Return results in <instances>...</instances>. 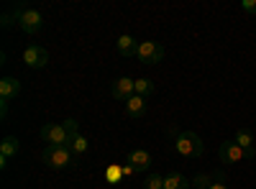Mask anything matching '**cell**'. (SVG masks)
I'll return each instance as SVG.
<instances>
[{"mask_svg": "<svg viewBox=\"0 0 256 189\" xmlns=\"http://www.w3.org/2000/svg\"><path fill=\"white\" fill-rule=\"evenodd\" d=\"M20 92V82L16 77H3L0 79V100H13Z\"/></svg>", "mask_w": 256, "mask_h": 189, "instance_id": "30bf717a", "label": "cell"}, {"mask_svg": "<svg viewBox=\"0 0 256 189\" xmlns=\"http://www.w3.org/2000/svg\"><path fill=\"white\" fill-rule=\"evenodd\" d=\"M154 82L152 79H136V95L138 97H148V95H154Z\"/></svg>", "mask_w": 256, "mask_h": 189, "instance_id": "2e32d148", "label": "cell"}, {"mask_svg": "<svg viewBox=\"0 0 256 189\" xmlns=\"http://www.w3.org/2000/svg\"><path fill=\"white\" fill-rule=\"evenodd\" d=\"M174 151H177L180 156H184V159H198V156H202L205 146H202V141H200L198 133L184 131V133H180L177 141H174Z\"/></svg>", "mask_w": 256, "mask_h": 189, "instance_id": "6da1fadb", "label": "cell"}, {"mask_svg": "<svg viewBox=\"0 0 256 189\" xmlns=\"http://www.w3.org/2000/svg\"><path fill=\"white\" fill-rule=\"evenodd\" d=\"M195 187L198 189H208L210 187V177H205V174L202 177H195Z\"/></svg>", "mask_w": 256, "mask_h": 189, "instance_id": "ffe728a7", "label": "cell"}, {"mask_svg": "<svg viewBox=\"0 0 256 189\" xmlns=\"http://www.w3.org/2000/svg\"><path fill=\"white\" fill-rule=\"evenodd\" d=\"M38 136L44 138L49 146H70V136H67V131H64L62 123H46V125H41Z\"/></svg>", "mask_w": 256, "mask_h": 189, "instance_id": "277c9868", "label": "cell"}, {"mask_svg": "<svg viewBox=\"0 0 256 189\" xmlns=\"http://www.w3.org/2000/svg\"><path fill=\"white\" fill-rule=\"evenodd\" d=\"M134 172H136V169H134V166H131V164H128V166H123V177H131Z\"/></svg>", "mask_w": 256, "mask_h": 189, "instance_id": "cb8c5ba5", "label": "cell"}, {"mask_svg": "<svg viewBox=\"0 0 256 189\" xmlns=\"http://www.w3.org/2000/svg\"><path fill=\"white\" fill-rule=\"evenodd\" d=\"M164 189H190V182L180 172H172V174L164 177Z\"/></svg>", "mask_w": 256, "mask_h": 189, "instance_id": "4fadbf2b", "label": "cell"}, {"mask_svg": "<svg viewBox=\"0 0 256 189\" xmlns=\"http://www.w3.org/2000/svg\"><path fill=\"white\" fill-rule=\"evenodd\" d=\"M241 159H246V151L241 149L236 141L220 143V161H223V164H238Z\"/></svg>", "mask_w": 256, "mask_h": 189, "instance_id": "ba28073f", "label": "cell"}, {"mask_svg": "<svg viewBox=\"0 0 256 189\" xmlns=\"http://www.w3.org/2000/svg\"><path fill=\"white\" fill-rule=\"evenodd\" d=\"M241 8H244L246 13H251V15H254V13H256V0H244Z\"/></svg>", "mask_w": 256, "mask_h": 189, "instance_id": "44dd1931", "label": "cell"}, {"mask_svg": "<svg viewBox=\"0 0 256 189\" xmlns=\"http://www.w3.org/2000/svg\"><path fill=\"white\" fill-rule=\"evenodd\" d=\"M126 113L131 115V118H141V115L146 113V100L138 97V95H134L131 100L126 102Z\"/></svg>", "mask_w": 256, "mask_h": 189, "instance_id": "7c38bea8", "label": "cell"}, {"mask_svg": "<svg viewBox=\"0 0 256 189\" xmlns=\"http://www.w3.org/2000/svg\"><path fill=\"white\" fill-rule=\"evenodd\" d=\"M236 143L241 146L244 151H248V149H254V133L248 131V128H241L238 133H236Z\"/></svg>", "mask_w": 256, "mask_h": 189, "instance_id": "9a60e30c", "label": "cell"}, {"mask_svg": "<svg viewBox=\"0 0 256 189\" xmlns=\"http://www.w3.org/2000/svg\"><path fill=\"white\" fill-rule=\"evenodd\" d=\"M13 15H16V20H18L20 31H26V33H38V31H41V26H44V18H41V13H38V10H34V8L18 5Z\"/></svg>", "mask_w": 256, "mask_h": 189, "instance_id": "3957f363", "label": "cell"}, {"mask_svg": "<svg viewBox=\"0 0 256 189\" xmlns=\"http://www.w3.org/2000/svg\"><path fill=\"white\" fill-rule=\"evenodd\" d=\"M62 125H64V131H67V136H70V141L80 136V123H77L74 118H67V120H64Z\"/></svg>", "mask_w": 256, "mask_h": 189, "instance_id": "ac0fdd59", "label": "cell"}, {"mask_svg": "<svg viewBox=\"0 0 256 189\" xmlns=\"http://www.w3.org/2000/svg\"><path fill=\"white\" fill-rule=\"evenodd\" d=\"M118 54L120 56H136V51H138V41L134 38V36H128V33H123V36H118Z\"/></svg>", "mask_w": 256, "mask_h": 189, "instance_id": "8fae6325", "label": "cell"}, {"mask_svg": "<svg viewBox=\"0 0 256 189\" xmlns=\"http://www.w3.org/2000/svg\"><path fill=\"white\" fill-rule=\"evenodd\" d=\"M18 138L16 136H6L3 138V143H0V156H6V159H10V156H16L18 154Z\"/></svg>", "mask_w": 256, "mask_h": 189, "instance_id": "5bb4252c", "label": "cell"}, {"mask_svg": "<svg viewBox=\"0 0 256 189\" xmlns=\"http://www.w3.org/2000/svg\"><path fill=\"white\" fill-rule=\"evenodd\" d=\"M70 149H72V154H84V151L90 149V141L80 133L77 138H72V141H70Z\"/></svg>", "mask_w": 256, "mask_h": 189, "instance_id": "e0dca14e", "label": "cell"}, {"mask_svg": "<svg viewBox=\"0 0 256 189\" xmlns=\"http://www.w3.org/2000/svg\"><path fill=\"white\" fill-rule=\"evenodd\" d=\"M128 164H131L136 172H146L148 166H152V154L144 151V149H136V151L128 154Z\"/></svg>", "mask_w": 256, "mask_h": 189, "instance_id": "9c48e42d", "label": "cell"}, {"mask_svg": "<svg viewBox=\"0 0 256 189\" xmlns=\"http://www.w3.org/2000/svg\"><path fill=\"white\" fill-rule=\"evenodd\" d=\"M136 56H138V61H144V64H156V61L164 59V46H159L156 41H141Z\"/></svg>", "mask_w": 256, "mask_h": 189, "instance_id": "5b68a950", "label": "cell"}, {"mask_svg": "<svg viewBox=\"0 0 256 189\" xmlns=\"http://www.w3.org/2000/svg\"><path fill=\"white\" fill-rule=\"evenodd\" d=\"M134 95H136V79H131V77H120V79L113 82V97H116V100L128 102Z\"/></svg>", "mask_w": 256, "mask_h": 189, "instance_id": "52a82bcc", "label": "cell"}, {"mask_svg": "<svg viewBox=\"0 0 256 189\" xmlns=\"http://www.w3.org/2000/svg\"><path fill=\"white\" fill-rule=\"evenodd\" d=\"M146 189H164V177L152 174V177L146 179Z\"/></svg>", "mask_w": 256, "mask_h": 189, "instance_id": "d6986e66", "label": "cell"}, {"mask_svg": "<svg viewBox=\"0 0 256 189\" xmlns=\"http://www.w3.org/2000/svg\"><path fill=\"white\" fill-rule=\"evenodd\" d=\"M74 154L70 146H46L44 154H41V161H44L49 169H67L72 164Z\"/></svg>", "mask_w": 256, "mask_h": 189, "instance_id": "7a4b0ae2", "label": "cell"}, {"mask_svg": "<svg viewBox=\"0 0 256 189\" xmlns=\"http://www.w3.org/2000/svg\"><path fill=\"white\" fill-rule=\"evenodd\" d=\"M123 177V169H110L108 172V179H120Z\"/></svg>", "mask_w": 256, "mask_h": 189, "instance_id": "603a6c76", "label": "cell"}, {"mask_svg": "<svg viewBox=\"0 0 256 189\" xmlns=\"http://www.w3.org/2000/svg\"><path fill=\"white\" fill-rule=\"evenodd\" d=\"M208 189H228V187H226V184H220V182H216V184H210Z\"/></svg>", "mask_w": 256, "mask_h": 189, "instance_id": "d4e9b609", "label": "cell"}, {"mask_svg": "<svg viewBox=\"0 0 256 189\" xmlns=\"http://www.w3.org/2000/svg\"><path fill=\"white\" fill-rule=\"evenodd\" d=\"M0 118H8V100H0Z\"/></svg>", "mask_w": 256, "mask_h": 189, "instance_id": "7402d4cb", "label": "cell"}, {"mask_svg": "<svg viewBox=\"0 0 256 189\" xmlns=\"http://www.w3.org/2000/svg\"><path fill=\"white\" fill-rule=\"evenodd\" d=\"M24 61H26V67H31V69H41V67L49 64V51L36 46V44L34 46H26L24 49Z\"/></svg>", "mask_w": 256, "mask_h": 189, "instance_id": "8992f818", "label": "cell"}]
</instances>
